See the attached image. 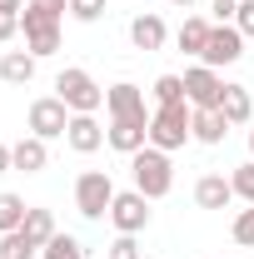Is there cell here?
I'll return each instance as SVG.
<instances>
[{
  "mask_svg": "<svg viewBox=\"0 0 254 259\" xmlns=\"http://www.w3.org/2000/svg\"><path fill=\"white\" fill-rule=\"evenodd\" d=\"M55 95L70 105V115H95L100 105H105V90L95 85V75L80 70V65H65L60 75H55Z\"/></svg>",
  "mask_w": 254,
  "mask_h": 259,
  "instance_id": "obj_3",
  "label": "cell"
},
{
  "mask_svg": "<svg viewBox=\"0 0 254 259\" xmlns=\"http://www.w3.org/2000/svg\"><path fill=\"white\" fill-rule=\"evenodd\" d=\"M249 160H254V130H249Z\"/></svg>",
  "mask_w": 254,
  "mask_h": 259,
  "instance_id": "obj_36",
  "label": "cell"
},
{
  "mask_svg": "<svg viewBox=\"0 0 254 259\" xmlns=\"http://www.w3.org/2000/svg\"><path fill=\"white\" fill-rule=\"evenodd\" d=\"M35 55L30 50H5V55H0V80H5V85H30L35 80Z\"/></svg>",
  "mask_w": 254,
  "mask_h": 259,
  "instance_id": "obj_16",
  "label": "cell"
},
{
  "mask_svg": "<svg viewBox=\"0 0 254 259\" xmlns=\"http://www.w3.org/2000/svg\"><path fill=\"white\" fill-rule=\"evenodd\" d=\"M190 135L199 140V145H224V135H229V120H224L220 110H194Z\"/></svg>",
  "mask_w": 254,
  "mask_h": 259,
  "instance_id": "obj_18",
  "label": "cell"
},
{
  "mask_svg": "<svg viewBox=\"0 0 254 259\" xmlns=\"http://www.w3.org/2000/svg\"><path fill=\"white\" fill-rule=\"evenodd\" d=\"M105 110H110V120H150L155 115L150 100H145V90L130 85V80H120V85L105 90Z\"/></svg>",
  "mask_w": 254,
  "mask_h": 259,
  "instance_id": "obj_9",
  "label": "cell"
},
{
  "mask_svg": "<svg viewBox=\"0 0 254 259\" xmlns=\"http://www.w3.org/2000/svg\"><path fill=\"white\" fill-rule=\"evenodd\" d=\"M65 145H70L75 155H95L100 145H105V125H100L95 115H70V130H65Z\"/></svg>",
  "mask_w": 254,
  "mask_h": 259,
  "instance_id": "obj_12",
  "label": "cell"
},
{
  "mask_svg": "<svg viewBox=\"0 0 254 259\" xmlns=\"http://www.w3.org/2000/svg\"><path fill=\"white\" fill-rule=\"evenodd\" d=\"M65 130H70V105H65L60 95L30 100V135H40V140L50 145V140H65Z\"/></svg>",
  "mask_w": 254,
  "mask_h": 259,
  "instance_id": "obj_6",
  "label": "cell"
},
{
  "mask_svg": "<svg viewBox=\"0 0 254 259\" xmlns=\"http://www.w3.org/2000/svg\"><path fill=\"white\" fill-rule=\"evenodd\" d=\"M150 95H155V110L159 105H185V75H159Z\"/></svg>",
  "mask_w": 254,
  "mask_h": 259,
  "instance_id": "obj_23",
  "label": "cell"
},
{
  "mask_svg": "<svg viewBox=\"0 0 254 259\" xmlns=\"http://www.w3.org/2000/svg\"><path fill=\"white\" fill-rule=\"evenodd\" d=\"M45 249V244H35L25 229H10V234H0V259H35Z\"/></svg>",
  "mask_w": 254,
  "mask_h": 259,
  "instance_id": "obj_20",
  "label": "cell"
},
{
  "mask_svg": "<svg viewBox=\"0 0 254 259\" xmlns=\"http://www.w3.org/2000/svg\"><path fill=\"white\" fill-rule=\"evenodd\" d=\"M234 10H239V0H209V20L215 25H234Z\"/></svg>",
  "mask_w": 254,
  "mask_h": 259,
  "instance_id": "obj_30",
  "label": "cell"
},
{
  "mask_svg": "<svg viewBox=\"0 0 254 259\" xmlns=\"http://www.w3.org/2000/svg\"><path fill=\"white\" fill-rule=\"evenodd\" d=\"M10 160H15L20 175H40V169L50 164V150H45V140H40V135H25L20 145H10Z\"/></svg>",
  "mask_w": 254,
  "mask_h": 259,
  "instance_id": "obj_14",
  "label": "cell"
},
{
  "mask_svg": "<svg viewBox=\"0 0 254 259\" xmlns=\"http://www.w3.org/2000/svg\"><path fill=\"white\" fill-rule=\"evenodd\" d=\"M194 204L199 209H229L234 204V185L224 175H199L194 180Z\"/></svg>",
  "mask_w": 254,
  "mask_h": 259,
  "instance_id": "obj_13",
  "label": "cell"
},
{
  "mask_svg": "<svg viewBox=\"0 0 254 259\" xmlns=\"http://www.w3.org/2000/svg\"><path fill=\"white\" fill-rule=\"evenodd\" d=\"M105 145H110V150H120V155L145 150V145H150V120H110Z\"/></svg>",
  "mask_w": 254,
  "mask_h": 259,
  "instance_id": "obj_11",
  "label": "cell"
},
{
  "mask_svg": "<svg viewBox=\"0 0 254 259\" xmlns=\"http://www.w3.org/2000/svg\"><path fill=\"white\" fill-rule=\"evenodd\" d=\"M5 169H15V160H10V145H0V175Z\"/></svg>",
  "mask_w": 254,
  "mask_h": 259,
  "instance_id": "obj_33",
  "label": "cell"
},
{
  "mask_svg": "<svg viewBox=\"0 0 254 259\" xmlns=\"http://www.w3.org/2000/svg\"><path fill=\"white\" fill-rule=\"evenodd\" d=\"M239 55H244V35L234 30V25H215V30H209V40H204V55H199V65L224 70V65H234Z\"/></svg>",
  "mask_w": 254,
  "mask_h": 259,
  "instance_id": "obj_10",
  "label": "cell"
},
{
  "mask_svg": "<svg viewBox=\"0 0 254 259\" xmlns=\"http://www.w3.org/2000/svg\"><path fill=\"white\" fill-rule=\"evenodd\" d=\"M229 185H234V199L254 204V160H249V164H239V169L229 175Z\"/></svg>",
  "mask_w": 254,
  "mask_h": 259,
  "instance_id": "obj_25",
  "label": "cell"
},
{
  "mask_svg": "<svg viewBox=\"0 0 254 259\" xmlns=\"http://www.w3.org/2000/svg\"><path fill=\"white\" fill-rule=\"evenodd\" d=\"M0 10H10V15H20V10H25V0H0Z\"/></svg>",
  "mask_w": 254,
  "mask_h": 259,
  "instance_id": "obj_34",
  "label": "cell"
},
{
  "mask_svg": "<svg viewBox=\"0 0 254 259\" xmlns=\"http://www.w3.org/2000/svg\"><path fill=\"white\" fill-rule=\"evenodd\" d=\"M110 199H115V180H110L105 169H85V175L75 180V209H80L85 220H105V214H110Z\"/></svg>",
  "mask_w": 254,
  "mask_h": 259,
  "instance_id": "obj_5",
  "label": "cell"
},
{
  "mask_svg": "<svg viewBox=\"0 0 254 259\" xmlns=\"http://www.w3.org/2000/svg\"><path fill=\"white\" fill-rule=\"evenodd\" d=\"M110 225L120 229V234H140V229L150 225V199L140 190H115V199H110Z\"/></svg>",
  "mask_w": 254,
  "mask_h": 259,
  "instance_id": "obj_8",
  "label": "cell"
},
{
  "mask_svg": "<svg viewBox=\"0 0 254 259\" xmlns=\"http://www.w3.org/2000/svg\"><path fill=\"white\" fill-rule=\"evenodd\" d=\"M234 30L244 35V40H254V0H239V10H234Z\"/></svg>",
  "mask_w": 254,
  "mask_h": 259,
  "instance_id": "obj_29",
  "label": "cell"
},
{
  "mask_svg": "<svg viewBox=\"0 0 254 259\" xmlns=\"http://www.w3.org/2000/svg\"><path fill=\"white\" fill-rule=\"evenodd\" d=\"M105 259H140V239L135 234H115V244H110Z\"/></svg>",
  "mask_w": 254,
  "mask_h": 259,
  "instance_id": "obj_28",
  "label": "cell"
},
{
  "mask_svg": "<svg viewBox=\"0 0 254 259\" xmlns=\"http://www.w3.org/2000/svg\"><path fill=\"white\" fill-rule=\"evenodd\" d=\"M25 5H35V10H50V15H65V10H70V0H25Z\"/></svg>",
  "mask_w": 254,
  "mask_h": 259,
  "instance_id": "obj_32",
  "label": "cell"
},
{
  "mask_svg": "<svg viewBox=\"0 0 254 259\" xmlns=\"http://www.w3.org/2000/svg\"><path fill=\"white\" fill-rule=\"evenodd\" d=\"M15 35H20V15L0 10V45H5V40H15Z\"/></svg>",
  "mask_w": 254,
  "mask_h": 259,
  "instance_id": "obj_31",
  "label": "cell"
},
{
  "mask_svg": "<svg viewBox=\"0 0 254 259\" xmlns=\"http://www.w3.org/2000/svg\"><path fill=\"white\" fill-rule=\"evenodd\" d=\"M60 20H65V15L35 10V5L20 10V35H25V50H30L35 60H45V55H55V50H60Z\"/></svg>",
  "mask_w": 254,
  "mask_h": 259,
  "instance_id": "obj_4",
  "label": "cell"
},
{
  "mask_svg": "<svg viewBox=\"0 0 254 259\" xmlns=\"http://www.w3.org/2000/svg\"><path fill=\"white\" fill-rule=\"evenodd\" d=\"M220 115L229 120V125H249V120H254V100H249V90H244V85H224Z\"/></svg>",
  "mask_w": 254,
  "mask_h": 259,
  "instance_id": "obj_19",
  "label": "cell"
},
{
  "mask_svg": "<svg viewBox=\"0 0 254 259\" xmlns=\"http://www.w3.org/2000/svg\"><path fill=\"white\" fill-rule=\"evenodd\" d=\"M209 30H215V20H209V15H185V25L175 30V45H180L185 55H204Z\"/></svg>",
  "mask_w": 254,
  "mask_h": 259,
  "instance_id": "obj_15",
  "label": "cell"
},
{
  "mask_svg": "<svg viewBox=\"0 0 254 259\" xmlns=\"http://www.w3.org/2000/svg\"><path fill=\"white\" fill-rule=\"evenodd\" d=\"M70 15H75L80 25H95L100 15H105V0H70Z\"/></svg>",
  "mask_w": 254,
  "mask_h": 259,
  "instance_id": "obj_27",
  "label": "cell"
},
{
  "mask_svg": "<svg viewBox=\"0 0 254 259\" xmlns=\"http://www.w3.org/2000/svg\"><path fill=\"white\" fill-rule=\"evenodd\" d=\"M229 234H234V244H244V249H254V204L234 214V225H229Z\"/></svg>",
  "mask_w": 254,
  "mask_h": 259,
  "instance_id": "obj_26",
  "label": "cell"
},
{
  "mask_svg": "<svg viewBox=\"0 0 254 259\" xmlns=\"http://www.w3.org/2000/svg\"><path fill=\"white\" fill-rule=\"evenodd\" d=\"M190 120H194V105H159L155 115H150V145L164 150V155H175V150H185L194 135H190Z\"/></svg>",
  "mask_w": 254,
  "mask_h": 259,
  "instance_id": "obj_2",
  "label": "cell"
},
{
  "mask_svg": "<svg viewBox=\"0 0 254 259\" xmlns=\"http://www.w3.org/2000/svg\"><path fill=\"white\" fill-rule=\"evenodd\" d=\"M170 5H180V10H190V5H199V0H170Z\"/></svg>",
  "mask_w": 254,
  "mask_h": 259,
  "instance_id": "obj_35",
  "label": "cell"
},
{
  "mask_svg": "<svg viewBox=\"0 0 254 259\" xmlns=\"http://www.w3.org/2000/svg\"><path fill=\"white\" fill-rule=\"evenodd\" d=\"M130 40H135V50H159L170 40V30H164L159 15H135L130 20Z\"/></svg>",
  "mask_w": 254,
  "mask_h": 259,
  "instance_id": "obj_17",
  "label": "cell"
},
{
  "mask_svg": "<svg viewBox=\"0 0 254 259\" xmlns=\"http://www.w3.org/2000/svg\"><path fill=\"white\" fill-rule=\"evenodd\" d=\"M25 199L20 194H10V190H0V234H10V229H20L25 225Z\"/></svg>",
  "mask_w": 254,
  "mask_h": 259,
  "instance_id": "obj_21",
  "label": "cell"
},
{
  "mask_svg": "<svg viewBox=\"0 0 254 259\" xmlns=\"http://www.w3.org/2000/svg\"><path fill=\"white\" fill-rule=\"evenodd\" d=\"M40 259H85V244L75 234H55V239H45Z\"/></svg>",
  "mask_w": 254,
  "mask_h": 259,
  "instance_id": "obj_24",
  "label": "cell"
},
{
  "mask_svg": "<svg viewBox=\"0 0 254 259\" xmlns=\"http://www.w3.org/2000/svg\"><path fill=\"white\" fill-rule=\"evenodd\" d=\"M185 100H190L194 110H220V100H224L220 70H209V65H190V70H185Z\"/></svg>",
  "mask_w": 254,
  "mask_h": 259,
  "instance_id": "obj_7",
  "label": "cell"
},
{
  "mask_svg": "<svg viewBox=\"0 0 254 259\" xmlns=\"http://www.w3.org/2000/svg\"><path fill=\"white\" fill-rule=\"evenodd\" d=\"M25 234H30L35 244H45V239H55V234H60V229H55V214H50V209H25Z\"/></svg>",
  "mask_w": 254,
  "mask_h": 259,
  "instance_id": "obj_22",
  "label": "cell"
},
{
  "mask_svg": "<svg viewBox=\"0 0 254 259\" xmlns=\"http://www.w3.org/2000/svg\"><path fill=\"white\" fill-rule=\"evenodd\" d=\"M130 175H135V190L145 194V199H164V194L175 190V164L155 145H145V150L130 155Z\"/></svg>",
  "mask_w": 254,
  "mask_h": 259,
  "instance_id": "obj_1",
  "label": "cell"
}]
</instances>
